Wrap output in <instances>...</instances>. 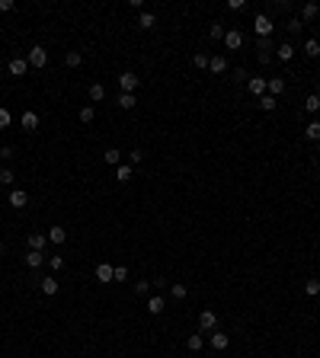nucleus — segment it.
Instances as JSON below:
<instances>
[{"mask_svg":"<svg viewBox=\"0 0 320 358\" xmlns=\"http://www.w3.org/2000/svg\"><path fill=\"white\" fill-rule=\"evenodd\" d=\"M253 29H256V36H260V39H269L275 26H272V19L266 16V13H256V19H253Z\"/></svg>","mask_w":320,"mask_h":358,"instance_id":"nucleus-1","label":"nucleus"},{"mask_svg":"<svg viewBox=\"0 0 320 358\" xmlns=\"http://www.w3.org/2000/svg\"><path fill=\"white\" fill-rule=\"evenodd\" d=\"M26 61H29V67H36V71H39V67L48 64V51H45L42 45H32V51L26 55Z\"/></svg>","mask_w":320,"mask_h":358,"instance_id":"nucleus-2","label":"nucleus"},{"mask_svg":"<svg viewBox=\"0 0 320 358\" xmlns=\"http://www.w3.org/2000/svg\"><path fill=\"white\" fill-rule=\"evenodd\" d=\"M6 201H10V208L23 211V208L29 205V192H26V189H13V192H10V199H6Z\"/></svg>","mask_w":320,"mask_h":358,"instance_id":"nucleus-3","label":"nucleus"},{"mask_svg":"<svg viewBox=\"0 0 320 358\" xmlns=\"http://www.w3.org/2000/svg\"><path fill=\"white\" fill-rule=\"evenodd\" d=\"M138 83H141V80H138V77H135V74H132V71H125V74H119V90H122V93H135V90H138Z\"/></svg>","mask_w":320,"mask_h":358,"instance_id":"nucleus-4","label":"nucleus"},{"mask_svg":"<svg viewBox=\"0 0 320 358\" xmlns=\"http://www.w3.org/2000/svg\"><path fill=\"white\" fill-rule=\"evenodd\" d=\"M199 326H202V333H208V329L215 333V329H218V314H215V310H202V314H199Z\"/></svg>","mask_w":320,"mask_h":358,"instance_id":"nucleus-5","label":"nucleus"},{"mask_svg":"<svg viewBox=\"0 0 320 358\" xmlns=\"http://www.w3.org/2000/svg\"><path fill=\"white\" fill-rule=\"evenodd\" d=\"M6 71H10V77H23V74L29 71V61L26 58H10L6 61Z\"/></svg>","mask_w":320,"mask_h":358,"instance_id":"nucleus-6","label":"nucleus"},{"mask_svg":"<svg viewBox=\"0 0 320 358\" xmlns=\"http://www.w3.org/2000/svg\"><path fill=\"white\" fill-rule=\"evenodd\" d=\"M247 90L253 93V96H266L269 80H266V77H250V80H247Z\"/></svg>","mask_w":320,"mask_h":358,"instance_id":"nucleus-7","label":"nucleus"},{"mask_svg":"<svg viewBox=\"0 0 320 358\" xmlns=\"http://www.w3.org/2000/svg\"><path fill=\"white\" fill-rule=\"evenodd\" d=\"M224 45H228L230 51H237L243 45V32L240 29H228V32H224Z\"/></svg>","mask_w":320,"mask_h":358,"instance_id":"nucleus-8","label":"nucleus"},{"mask_svg":"<svg viewBox=\"0 0 320 358\" xmlns=\"http://www.w3.org/2000/svg\"><path fill=\"white\" fill-rule=\"evenodd\" d=\"M45 237H48V243L61 246V243L67 240V231H64V227H58V224H54V227H48V234H45Z\"/></svg>","mask_w":320,"mask_h":358,"instance_id":"nucleus-9","label":"nucleus"},{"mask_svg":"<svg viewBox=\"0 0 320 358\" xmlns=\"http://www.w3.org/2000/svg\"><path fill=\"white\" fill-rule=\"evenodd\" d=\"M112 272H115V266H109V262H99V266H96V281L109 285V281H112Z\"/></svg>","mask_w":320,"mask_h":358,"instance_id":"nucleus-10","label":"nucleus"},{"mask_svg":"<svg viewBox=\"0 0 320 358\" xmlns=\"http://www.w3.org/2000/svg\"><path fill=\"white\" fill-rule=\"evenodd\" d=\"M228 346H230V336H228V333H218V329H215V333H212V349H215V352H224Z\"/></svg>","mask_w":320,"mask_h":358,"instance_id":"nucleus-11","label":"nucleus"},{"mask_svg":"<svg viewBox=\"0 0 320 358\" xmlns=\"http://www.w3.org/2000/svg\"><path fill=\"white\" fill-rule=\"evenodd\" d=\"M208 71H212V74H224V71H228V58H224V55H212V58H208Z\"/></svg>","mask_w":320,"mask_h":358,"instance_id":"nucleus-12","label":"nucleus"},{"mask_svg":"<svg viewBox=\"0 0 320 358\" xmlns=\"http://www.w3.org/2000/svg\"><path fill=\"white\" fill-rule=\"evenodd\" d=\"M39 285H42V294H48V298H54V294H58V278H51V275L39 278Z\"/></svg>","mask_w":320,"mask_h":358,"instance_id":"nucleus-13","label":"nucleus"},{"mask_svg":"<svg viewBox=\"0 0 320 358\" xmlns=\"http://www.w3.org/2000/svg\"><path fill=\"white\" fill-rule=\"evenodd\" d=\"M87 96H90V103H103V99H106V86L103 83H90Z\"/></svg>","mask_w":320,"mask_h":358,"instance_id":"nucleus-14","label":"nucleus"},{"mask_svg":"<svg viewBox=\"0 0 320 358\" xmlns=\"http://www.w3.org/2000/svg\"><path fill=\"white\" fill-rule=\"evenodd\" d=\"M275 58L278 61H291V58H295V45H291V42H282L275 48Z\"/></svg>","mask_w":320,"mask_h":358,"instance_id":"nucleus-15","label":"nucleus"},{"mask_svg":"<svg viewBox=\"0 0 320 358\" xmlns=\"http://www.w3.org/2000/svg\"><path fill=\"white\" fill-rule=\"evenodd\" d=\"M29 249H36V253H42L45 249V243H48V237H45V234H29Z\"/></svg>","mask_w":320,"mask_h":358,"instance_id":"nucleus-16","label":"nucleus"},{"mask_svg":"<svg viewBox=\"0 0 320 358\" xmlns=\"http://www.w3.org/2000/svg\"><path fill=\"white\" fill-rule=\"evenodd\" d=\"M202 346H205V336H202V333H192L186 339V349H189V352H202Z\"/></svg>","mask_w":320,"mask_h":358,"instance_id":"nucleus-17","label":"nucleus"},{"mask_svg":"<svg viewBox=\"0 0 320 358\" xmlns=\"http://www.w3.org/2000/svg\"><path fill=\"white\" fill-rule=\"evenodd\" d=\"M19 121H23V128H26V131H36V128H39V121H42V119H39L36 112H23V119H19Z\"/></svg>","mask_w":320,"mask_h":358,"instance_id":"nucleus-18","label":"nucleus"},{"mask_svg":"<svg viewBox=\"0 0 320 358\" xmlns=\"http://www.w3.org/2000/svg\"><path fill=\"white\" fill-rule=\"evenodd\" d=\"M132 173H135L132 163H119V166H115V179H119V182H128V179H132Z\"/></svg>","mask_w":320,"mask_h":358,"instance_id":"nucleus-19","label":"nucleus"},{"mask_svg":"<svg viewBox=\"0 0 320 358\" xmlns=\"http://www.w3.org/2000/svg\"><path fill=\"white\" fill-rule=\"evenodd\" d=\"M266 93L278 99V93H285V80H282V77H269V90H266Z\"/></svg>","mask_w":320,"mask_h":358,"instance_id":"nucleus-20","label":"nucleus"},{"mask_svg":"<svg viewBox=\"0 0 320 358\" xmlns=\"http://www.w3.org/2000/svg\"><path fill=\"white\" fill-rule=\"evenodd\" d=\"M154 26H157V16H154V13H141L138 16V29H154Z\"/></svg>","mask_w":320,"mask_h":358,"instance_id":"nucleus-21","label":"nucleus"},{"mask_svg":"<svg viewBox=\"0 0 320 358\" xmlns=\"http://www.w3.org/2000/svg\"><path fill=\"white\" fill-rule=\"evenodd\" d=\"M45 262V253H36V249H29V253H26V266L29 269H39Z\"/></svg>","mask_w":320,"mask_h":358,"instance_id":"nucleus-22","label":"nucleus"},{"mask_svg":"<svg viewBox=\"0 0 320 358\" xmlns=\"http://www.w3.org/2000/svg\"><path fill=\"white\" fill-rule=\"evenodd\" d=\"M103 160H106V166H119V163H122V151H115V147H109V151L103 154Z\"/></svg>","mask_w":320,"mask_h":358,"instance_id":"nucleus-23","label":"nucleus"},{"mask_svg":"<svg viewBox=\"0 0 320 358\" xmlns=\"http://www.w3.org/2000/svg\"><path fill=\"white\" fill-rule=\"evenodd\" d=\"M163 307H167V301H163L160 294H157V298H151V301H147V314H154V317H157V314H163Z\"/></svg>","mask_w":320,"mask_h":358,"instance_id":"nucleus-24","label":"nucleus"},{"mask_svg":"<svg viewBox=\"0 0 320 358\" xmlns=\"http://www.w3.org/2000/svg\"><path fill=\"white\" fill-rule=\"evenodd\" d=\"M170 294H173L176 301H186V294H189V288L183 285V281H173V285H170Z\"/></svg>","mask_w":320,"mask_h":358,"instance_id":"nucleus-25","label":"nucleus"},{"mask_svg":"<svg viewBox=\"0 0 320 358\" xmlns=\"http://www.w3.org/2000/svg\"><path fill=\"white\" fill-rule=\"evenodd\" d=\"M317 13H320V6H317V3H304V6H301V23H308V19H314Z\"/></svg>","mask_w":320,"mask_h":358,"instance_id":"nucleus-26","label":"nucleus"},{"mask_svg":"<svg viewBox=\"0 0 320 358\" xmlns=\"http://www.w3.org/2000/svg\"><path fill=\"white\" fill-rule=\"evenodd\" d=\"M304 55L308 58H320V42L317 39H308V42H304Z\"/></svg>","mask_w":320,"mask_h":358,"instance_id":"nucleus-27","label":"nucleus"},{"mask_svg":"<svg viewBox=\"0 0 320 358\" xmlns=\"http://www.w3.org/2000/svg\"><path fill=\"white\" fill-rule=\"evenodd\" d=\"M135 93H119V109H135Z\"/></svg>","mask_w":320,"mask_h":358,"instance_id":"nucleus-28","label":"nucleus"},{"mask_svg":"<svg viewBox=\"0 0 320 358\" xmlns=\"http://www.w3.org/2000/svg\"><path fill=\"white\" fill-rule=\"evenodd\" d=\"M77 119H80V121H84V125H90V121H93V119H96V109H93V106H84V109H80V112H77Z\"/></svg>","mask_w":320,"mask_h":358,"instance_id":"nucleus-29","label":"nucleus"},{"mask_svg":"<svg viewBox=\"0 0 320 358\" xmlns=\"http://www.w3.org/2000/svg\"><path fill=\"white\" fill-rule=\"evenodd\" d=\"M64 64L67 67H80V64H84V55H80V51H67V55H64Z\"/></svg>","mask_w":320,"mask_h":358,"instance_id":"nucleus-30","label":"nucleus"},{"mask_svg":"<svg viewBox=\"0 0 320 358\" xmlns=\"http://www.w3.org/2000/svg\"><path fill=\"white\" fill-rule=\"evenodd\" d=\"M304 112H320V96L317 93H311V96L304 99Z\"/></svg>","mask_w":320,"mask_h":358,"instance_id":"nucleus-31","label":"nucleus"},{"mask_svg":"<svg viewBox=\"0 0 320 358\" xmlns=\"http://www.w3.org/2000/svg\"><path fill=\"white\" fill-rule=\"evenodd\" d=\"M304 138L308 141H320V121H311V125L304 128Z\"/></svg>","mask_w":320,"mask_h":358,"instance_id":"nucleus-32","label":"nucleus"},{"mask_svg":"<svg viewBox=\"0 0 320 358\" xmlns=\"http://www.w3.org/2000/svg\"><path fill=\"white\" fill-rule=\"evenodd\" d=\"M275 106H278L275 96H269V93H266V96H260V109H263V112H272Z\"/></svg>","mask_w":320,"mask_h":358,"instance_id":"nucleus-33","label":"nucleus"},{"mask_svg":"<svg viewBox=\"0 0 320 358\" xmlns=\"http://www.w3.org/2000/svg\"><path fill=\"white\" fill-rule=\"evenodd\" d=\"M13 182H16V173H13L10 166H3V170H0V186H13Z\"/></svg>","mask_w":320,"mask_h":358,"instance_id":"nucleus-34","label":"nucleus"},{"mask_svg":"<svg viewBox=\"0 0 320 358\" xmlns=\"http://www.w3.org/2000/svg\"><path fill=\"white\" fill-rule=\"evenodd\" d=\"M256 51H260V55H272V36L269 39H256Z\"/></svg>","mask_w":320,"mask_h":358,"instance_id":"nucleus-35","label":"nucleus"},{"mask_svg":"<svg viewBox=\"0 0 320 358\" xmlns=\"http://www.w3.org/2000/svg\"><path fill=\"white\" fill-rule=\"evenodd\" d=\"M192 64L202 67V71H208V55H205V51H195V55H192Z\"/></svg>","mask_w":320,"mask_h":358,"instance_id":"nucleus-36","label":"nucleus"},{"mask_svg":"<svg viewBox=\"0 0 320 358\" xmlns=\"http://www.w3.org/2000/svg\"><path fill=\"white\" fill-rule=\"evenodd\" d=\"M10 121H13L10 109H3V106H0V131H3V128H10Z\"/></svg>","mask_w":320,"mask_h":358,"instance_id":"nucleus-37","label":"nucleus"},{"mask_svg":"<svg viewBox=\"0 0 320 358\" xmlns=\"http://www.w3.org/2000/svg\"><path fill=\"white\" fill-rule=\"evenodd\" d=\"M304 291H308L311 298H317V294H320V281H317V278H311L308 285H304Z\"/></svg>","mask_w":320,"mask_h":358,"instance_id":"nucleus-38","label":"nucleus"},{"mask_svg":"<svg viewBox=\"0 0 320 358\" xmlns=\"http://www.w3.org/2000/svg\"><path fill=\"white\" fill-rule=\"evenodd\" d=\"M128 278V269L125 266H115V272H112V281H125Z\"/></svg>","mask_w":320,"mask_h":358,"instance_id":"nucleus-39","label":"nucleus"},{"mask_svg":"<svg viewBox=\"0 0 320 358\" xmlns=\"http://www.w3.org/2000/svg\"><path fill=\"white\" fill-rule=\"evenodd\" d=\"M208 32H212V39H224V32H228V29H224L221 23H212V29H208Z\"/></svg>","mask_w":320,"mask_h":358,"instance_id":"nucleus-40","label":"nucleus"},{"mask_svg":"<svg viewBox=\"0 0 320 358\" xmlns=\"http://www.w3.org/2000/svg\"><path fill=\"white\" fill-rule=\"evenodd\" d=\"M301 29H304V23H301V19H288V32H291V36H298Z\"/></svg>","mask_w":320,"mask_h":358,"instance_id":"nucleus-41","label":"nucleus"},{"mask_svg":"<svg viewBox=\"0 0 320 358\" xmlns=\"http://www.w3.org/2000/svg\"><path fill=\"white\" fill-rule=\"evenodd\" d=\"M141 160H144V154H141V151H128V163H132V166H138Z\"/></svg>","mask_w":320,"mask_h":358,"instance_id":"nucleus-42","label":"nucleus"},{"mask_svg":"<svg viewBox=\"0 0 320 358\" xmlns=\"http://www.w3.org/2000/svg\"><path fill=\"white\" fill-rule=\"evenodd\" d=\"M48 266L58 272V269H64V256H48Z\"/></svg>","mask_w":320,"mask_h":358,"instance_id":"nucleus-43","label":"nucleus"},{"mask_svg":"<svg viewBox=\"0 0 320 358\" xmlns=\"http://www.w3.org/2000/svg\"><path fill=\"white\" fill-rule=\"evenodd\" d=\"M151 291V281H135V294H147Z\"/></svg>","mask_w":320,"mask_h":358,"instance_id":"nucleus-44","label":"nucleus"},{"mask_svg":"<svg viewBox=\"0 0 320 358\" xmlns=\"http://www.w3.org/2000/svg\"><path fill=\"white\" fill-rule=\"evenodd\" d=\"M13 154H16V151H13V147H10V144H3V147H0V160H3V163H6V160H10V157H13Z\"/></svg>","mask_w":320,"mask_h":358,"instance_id":"nucleus-45","label":"nucleus"},{"mask_svg":"<svg viewBox=\"0 0 320 358\" xmlns=\"http://www.w3.org/2000/svg\"><path fill=\"white\" fill-rule=\"evenodd\" d=\"M247 6V0H228V10H243Z\"/></svg>","mask_w":320,"mask_h":358,"instance_id":"nucleus-46","label":"nucleus"},{"mask_svg":"<svg viewBox=\"0 0 320 358\" xmlns=\"http://www.w3.org/2000/svg\"><path fill=\"white\" fill-rule=\"evenodd\" d=\"M13 6H16V3H13V0H0V13H10Z\"/></svg>","mask_w":320,"mask_h":358,"instance_id":"nucleus-47","label":"nucleus"},{"mask_svg":"<svg viewBox=\"0 0 320 358\" xmlns=\"http://www.w3.org/2000/svg\"><path fill=\"white\" fill-rule=\"evenodd\" d=\"M0 256H3V243H0Z\"/></svg>","mask_w":320,"mask_h":358,"instance_id":"nucleus-48","label":"nucleus"},{"mask_svg":"<svg viewBox=\"0 0 320 358\" xmlns=\"http://www.w3.org/2000/svg\"><path fill=\"white\" fill-rule=\"evenodd\" d=\"M317 96H320V83H317Z\"/></svg>","mask_w":320,"mask_h":358,"instance_id":"nucleus-49","label":"nucleus"},{"mask_svg":"<svg viewBox=\"0 0 320 358\" xmlns=\"http://www.w3.org/2000/svg\"><path fill=\"white\" fill-rule=\"evenodd\" d=\"M0 138H3V131H0Z\"/></svg>","mask_w":320,"mask_h":358,"instance_id":"nucleus-50","label":"nucleus"}]
</instances>
